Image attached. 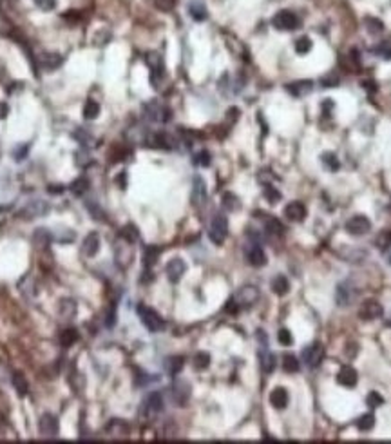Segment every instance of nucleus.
I'll list each match as a JSON object with an SVG mask.
<instances>
[{
  "label": "nucleus",
  "mask_w": 391,
  "mask_h": 444,
  "mask_svg": "<svg viewBox=\"0 0 391 444\" xmlns=\"http://www.w3.org/2000/svg\"><path fill=\"white\" fill-rule=\"evenodd\" d=\"M138 315H140V319H141V323L145 325L147 330H151V332H159V330H163L165 323H163V319H161V315H159L154 308H149V307H145V305H141V307H138Z\"/></svg>",
  "instance_id": "1"
},
{
  "label": "nucleus",
  "mask_w": 391,
  "mask_h": 444,
  "mask_svg": "<svg viewBox=\"0 0 391 444\" xmlns=\"http://www.w3.org/2000/svg\"><path fill=\"white\" fill-rule=\"evenodd\" d=\"M272 26L279 31H294L299 26V16L290 11V9H281L274 15L272 18Z\"/></svg>",
  "instance_id": "2"
},
{
  "label": "nucleus",
  "mask_w": 391,
  "mask_h": 444,
  "mask_svg": "<svg viewBox=\"0 0 391 444\" xmlns=\"http://www.w3.org/2000/svg\"><path fill=\"white\" fill-rule=\"evenodd\" d=\"M357 296H359V290L351 285L350 281H343V283H339V285H337L335 301L341 308L353 305L355 299H357Z\"/></svg>",
  "instance_id": "3"
},
{
  "label": "nucleus",
  "mask_w": 391,
  "mask_h": 444,
  "mask_svg": "<svg viewBox=\"0 0 391 444\" xmlns=\"http://www.w3.org/2000/svg\"><path fill=\"white\" fill-rule=\"evenodd\" d=\"M228 236V219L223 216V214H218L216 218L212 219L210 223V232H208V238L212 243L216 245H223L225 239Z\"/></svg>",
  "instance_id": "4"
},
{
  "label": "nucleus",
  "mask_w": 391,
  "mask_h": 444,
  "mask_svg": "<svg viewBox=\"0 0 391 444\" xmlns=\"http://www.w3.org/2000/svg\"><path fill=\"white\" fill-rule=\"evenodd\" d=\"M38 430H40V435L44 439H55L58 437L60 433V423H58V417L53 415V413H44L38 421Z\"/></svg>",
  "instance_id": "5"
},
{
  "label": "nucleus",
  "mask_w": 391,
  "mask_h": 444,
  "mask_svg": "<svg viewBox=\"0 0 391 444\" xmlns=\"http://www.w3.org/2000/svg\"><path fill=\"white\" fill-rule=\"evenodd\" d=\"M346 230L351 236H362L371 230V221L364 214H355L346 221Z\"/></svg>",
  "instance_id": "6"
},
{
  "label": "nucleus",
  "mask_w": 391,
  "mask_h": 444,
  "mask_svg": "<svg viewBox=\"0 0 391 444\" xmlns=\"http://www.w3.org/2000/svg\"><path fill=\"white\" fill-rule=\"evenodd\" d=\"M259 299V288L254 287V285H245L237 290V294L234 296V301L241 307H252L254 303H257Z\"/></svg>",
  "instance_id": "7"
},
{
  "label": "nucleus",
  "mask_w": 391,
  "mask_h": 444,
  "mask_svg": "<svg viewBox=\"0 0 391 444\" xmlns=\"http://www.w3.org/2000/svg\"><path fill=\"white\" fill-rule=\"evenodd\" d=\"M382 314H384L382 305L375 299H366L362 305H360V308H359V317H360L362 321H375V319H378Z\"/></svg>",
  "instance_id": "8"
},
{
  "label": "nucleus",
  "mask_w": 391,
  "mask_h": 444,
  "mask_svg": "<svg viewBox=\"0 0 391 444\" xmlns=\"http://www.w3.org/2000/svg\"><path fill=\"white\" fill-rule=\"evenodd\" d=\"M302 361L306 362V366H310V368H315V366H319V362L323 361L324 357V348L321 343H312V345H308L306 348L302 350Z\"/></svg>",
  "instance_id": "9"
},
{
  "label": "nucleus",
  "mask_w": 391,
  "mask_h": 444,
  "mask_svg": "<svg viewBox=\"0 0 391 444\" xmlns=\"http://www.w3.org/2000/svg\"><path fill=\"white\" fill-rule=\"evenodd\" d=\"M143 111L151 122H167L171 118V111L158 102H149L143 107Z\"/></svg>",
  "instance_id": "10"
},
{
  "label": "nucleus",
  "mask_w": 391,
  "mask_h": 444,
  "mask_svg": "<svg viewBox=\"0 0 391 444\" xmlns=\"http://www.w3.org/2000/svg\"><path fill=\"white\" fill-rule=\"evenodd\" d=\"M188 397H190V384L183 379H176L172 384V401L178 406H183L188 401Z\"/></svg>",
  "instance_id": "11"
},
{
  "label": "nucleus",
  "mask_w": 391,
  "mask_h": 444,
  "mask_svg": "<svg viewBox=\"0 0 391 444\" xmlns=\"http://www.w3.org/2000/svg\"><path fill=\"white\" fill-rule=\"evenodd\" d=\"M47 211H49V207L46 201H31V203H28V205L18 212V216H20L22 219H34V218L44 216V214H47Z\"/></svg>",
  "instance_id": "12"
},
{
  "label": "nucleus",
  "mask_w": 391,
  "mask_h": 444,
  "mask_svg": "<svg viewBox=\"0 0 391 444\" xmlns=\"http://www.w3.org/2000/svg\"><path fill=\"white\" fill-rule=\"evenodd\" d=\"M185 270H187V265L181 258H174V260H171L167 263V268H165L167 278H169V281H172V283H178V281L183 278Z\"/></svg>",
  "instance_id": "13"
},
{
  "label": "nucleus",
  "mask_w": 391,
  "mask_h": 444,
  "mask_svg": "<svg viewBox=\"0 0 391 444\" xmlns=\"http://www.w3.org/2000/svg\"><path fill=\"white\" fill-rule=\"evenodd\" d=\"M337 381H339V384L346 386V388H353L359 381V376L353 366H343L337 374Z\"/></svg>",
  "instance_id": "14"
},
{
  "label": "nucleus",
  "mask_w": 391,
  "mask_h": 444,
  "mask_svg": "<svg viewBox=\"0 0 391 444\" xmlns=\"http://www.w3.org/2000/svg\"><path fill=\"white\" fill-rule=\"evenodd\" d=\"M284 216L290 221L299 223V221H302V219L306 218V207L302 205L301 201H292V203H288V205L284 207Z\"/></svg>",
  "instance_id": "15"
},
{
  "label": "nucleus",
  "mask_w": 391,
  "mask_h": 444,
  "mask_svg": "<svg viewBox=\"0 0 391 444\" xmlns=\"http://www.w3.org/2000/svg\"><path fill=\"white\" fill-rule=\"evenodd\" d=\"M288 401H290L288 392L284 388H281V386H277V388H274L270 392V404L274 408H277V410H284L288 406Z\"/></svg>",
  "instance_id": "16"
},
{
  "label": "nucleus",
  "mask_w": 391,
  "mask_h": 444,
  "mask_svg": "<svg viewBox=\"0 0 391 444\" xmlns=\"http://www.w3.org/2000/svg\"><path fill=\"white\" fill-rule=\"evenodd\" d=\"M145 62H147V66H149L152 71V83H154L156 82V78L163 76V60H161V56H159L158 53H147Z\"/></svg>",
  "instance_id": "17"
},
{
  "label": "nucleus",
  "mask_w": 391,
  "mask_h": 444,
  "mask_svg": "<svg viewBox=\"0 0 391 444\" xmlns=\"http://www.w3.org/2000/svg\"><path fill=\"white\" fill-rule=\"evenodd\" d=\"M206 201V185L203 178L196 176L192 183V203L194 205H203Z\"/></svg>",
  "instance_id": "18"
},
{
  "label": "nucleus",
  "mask_w": 391,
  "mask_h": 444,
  "mask_svg": "<svg viewBox=\"0 0 391 444\" xmlns=\"http://www.w3.org/2000/svg\"><path fill=\"white\" fill-rule=\"evenodd\" d=\"M98 250H100V236L96 232H91L85 236L83 239V245H82V252L87 256V258H93L96 256Z\"/></svg>",
  "instance_id": "19"
},
{
  "label": "nucleus",
  "mask_w": 391,
  "mask_h": 444,
  "mask_svg": "<svg viewBox=\"0 0 391 444\" xmlns=\"http://www.w3.org/2000/svg\"><path fill=\"white\" fill-rule=\"evenodd\" d=\"M248 263L252 266H265L266 265V254L259 245H252L247 252Z\"/></svg>",
  "instance_id": "20"
},
{
  "label": "nucleus",
  "mask_w": 391,
  "mask_h": 444,
  "mask_svg": "<svg viewBox=\"0 0 391 444\" xmlns=\"http://www.w3.org/2000/svg\"><path fill=\"white\" fill-rule=\"evenodd\" d=\"M286 89H288V93H292L294 96H304V95H310V93H312L313 83L310 82V80H299V82L288 83Z\"/></svg>",
  "instance_id": "21"
},
{
  "label": "nucleus",
  "mask_w": 391,
  "mask_h": 444,
  "mask_svg": "<svg viewBox=\"0 0 391 444\" xmlns=\"http://www.w3.org/2000/svg\"><path fill=\"white\" fill-rule=\"evenodd\" d=\"M132 256H134V252H132V247H130V243L125 241L124 245L116 247V261L122 266L129 265L130 261H132Z\"/></svg>",
  "instance_id": "22"
},
{
  "label": "nucleus",
  "mask_w": 391,
  "mask_h": 444,
  "mask_svg": "<svg viewBox=\"0 0 391 444\" xmlns=\"http://www.w3.org/2000/svg\"><path fill=\"white\" fill-rule=\"evenodd\" d=\"M259 361H261V368L265 374H272L277 366V359H275L274 354H270L268 350H263L259 354Z\"/></svg>",
  "instance_id": "23"
},
{
  "label": "nucleus",
  "mask_w": 391,
  "mask_h": 444,
  "mask_svg": "<svg viewBox=\"0 0 391 444\" xmlns=\"http://www.w3.org/2000/svg\"><path fill=\"white\" fill-rule=\"evenodd\" d=\"M188 13H190V16H192L196 22H203V20H206V16H208V11H206L205 4L199 2V0H194L192 4L188 6Z\"/></svg>",
  "instance_id": "24"
},
{
  "label": "nucleus",
  "mask_w": 391,
  "mask_h": 444,
  "mask_svg": "<svg viewBox=\"0 0 391 444\" xmlns=\"http://www.w3.org/2000/svg\"><path fill=\"white\" fill-rule=\"evenodd\" d=\"M53 241V234L49 232L47 229H36L33 234V243L38 248H46Z\"/></svg>",
  "instance_id": "25"
},
{
  "label": "nucleus",
  "mask_w": 391,
  "mask_h": 444,
  "mask_svg": "<svg viewBox=\"0 0 391 444\" xmlns=\"http://www.w3.org/2000/svg\"><path fill=\"white\" fill-rule=\"evenodd\" d=\"M62 55H58V53H44V55L40 56V64L42 67L46 69H55L58 67V66H62Z\"/></svg>",
  "instance_id": "26"
},
{
  "label": "nucleus",
  "mask_w": 391,
  "mask_h": 444,
  "mask_svg": "<svg viewBox=\"0 0 391 444\" xmlns=\"http://www.w3.org/2000/svg\"><path fill=\"white\" fill-rule=\"evenodd\" d=\"M58 341H60V345H62L63 348H69V346H73L78 341V332H76L75 328H65L58 335Z\"/></svg>",
  "instance_id": "27"
},
{
  "label": "nucleus",
  "mask_w": 391,
  "mask_h": 444,
  "mask_svg": "<svg viewBox=\"0 0 391 444\" xmlns=\"http://www.w3.org/2000/svg\"><path fill=\"white\" fill-rule=\"evenodd\" d=\"M145 404H147V411H151V413H159V411L163 410V399H161V394H158V392L151 394Z\"/></svg>",
  "instance_id": "28"
},
{
  "label": "nucleus",
  "mask_w": 391,
  "mask_h": 444,
  "mask_svg": "<svg viewBox=\"0 0 391 444\" xmlns=\"http://www.w3.org/2000/svg\"><path fill=\"white\" fill-rule=\"evenodd\" d=\"M183 364H185V359L181 357V355H174V357H169L167 359V372L171 374V376H178L179 372L183 370Z\"/></svg>",
  "instance_id": "29"
},
{
  "label": "nucleus",
  "mask_w": 391,
  "mask_h": 444,
  "mask_svg": "<svg viewBox=\"0 0 391 444\" xmlns=\"http://www.w3.org/2000/svg\"><path fill=\"white\" fill-rule=\"evenodd\" d=\"M76 315V303L73 299L60 301V317L62 319H73Z\"/></svg>",
  "instance_id": "30"
},
{
  "label": "nucleus",
  "mask_w": 391,
  "mask_h": 444,
  "mask_svg": "<svg viewBox=\"0 0 391 444\" xmlns=\"http://www.w3.org/2000/svg\"><path fill=\"white\" fill-rule=\"evenodd\" d=\"M272 290L274 294L277 296H286L290 290V281L284 278V276H277L274 281H272Z\"/></svg>",
  "instance_id": "31"
},
{
  "label": "nucleus",
  "mask_w": 391,
  "mask_h": 444,
  "mask_svg": "<svg viewBox=\"0 0 391 444\" xmlns=\"http://www.w3.org/2000/svg\"><path fill=\"white\" fill-rule=\"evenodd\" d=\"M11 381H13V388H15V392H16L18 395H20V397L28 395L29 384H28V381H26V377L22 376V374H15Z\"/></svg>",
  "instance_id": "32"
},
{
  "label": "nucleus",
  "mask_w": 391,
  "mask_h": 444,
  "mask_svg": "<svg viewBox=\"0 0 391 444\" xmlns=\"http://www.w3.org/2000/svg\"><path fill=\"white\" fill-rule=\"evenodd\" d=\"M120 236H122V239L124 241H127V243H136L138 239H140V232H138V229L132 223H129V225H125L124 229H122V232H120Z\"/></svg>",
  "instance_id": "33"
},
{
  "label": "nucleus",
  "mask_w": 391,
  "mask_h": 444,
  "mask_svg": "<svg viewBox=\"0 0 391 444\" xmlns=\"http://www.w3.org/2000/svg\"><path fill=\"white\" fill-rule=\"evenodd\" d=\"M265 229H266L268 234H274V236H281L284 232V225L277 218H268L265 221Z\"/></svg>",
  "instance_id": "34"
},
{
  "label": "nucleus",
  "mask_w": 391,
  "mask_h": 444,
  "mask_svg": "<svg viewBox=\"0 0 391 444\" xmlns=\"http://www.w3.org/2000/svg\"><path fill=\"white\" fill-rule=\"evenodd\" d=\"M364 26L368 28V33L370 34H378L384 31V24L378 20V18H373V16H366L364 18Z\"/></svg>",
  "instance_id": "35"
},
{
  "label": "nucleus",
  "mask_w": 391,
  "mask_h": 444,
  "mask_svg": "<svg viewBox=\"0 0 391 444\" xmlns=\"http://www.w3.org/2000/svg\"><path fill=\"white\" fill-rule=\"evenodd\" d=\"M98 115H100V103L94 102V100H87L83 105V116L87 120H94V118H98Z\"/></svg>",
  "instance_id": "36"
},
{
  "label": "nucleus",
  "mask_w": 391,
  "mask_h": 444,
  "mask_svg": "<svg viewBox=\"0 0 391 444\" xmlns=\"http://www.w3.org/2000/svg\"><path fill=\"white\" fill-rule=\"evenodd\" d=\"M159 252H161V250H159L158 247H154V245H151V247H147V248H145L143 260H145V266H147V268H151V266L154 265L156 261H158Z\"/></svg>",
  "instance_id": "37"
},
{
  "label": "nucleus",
  "mask_w": 391,
  "mask_h": 444,
  "mask_svg": "<svg viewBox=\"0 0 391 444\" xmlns=\"http://www.w3.org/2000/svg\"><path fill=\"white\" fill-rule=\"evenodd\" d=\"M299 368H301V366H299V361L295 359L294 355L286 354L282 357V370H284L286 374H297Z\"/></svg>",
  "instance_id": "38"
},
{
  "label": "nucleus",
  "mask_w": 391,
  "mask_h": 444,
  "mask_svg": "<svg viewBox=\"0 0 391 444\" xmlns=\"http://www.w3.org/2000/svg\"><path fill=\"white\" fill-rule=\"evenodd\" d=\"M67 381H69V384L75 388V392H80V390L85 386V379H83V376L82 374H78L76 372V368L73 366V372L69 374V377H67Z\"/></svg>",
  "instance_id": "39"
},
{
  "label": "nucleus",
  "mask_w": 391,
  "mask_h": 444,
  "mask_svg": "<svg viewBox=\"0 0 391 444\" xmlns=\"http://www.w3.org/2000/svg\"><path fill=\"white\" fill-rule=\"evenodd\" d=\"M373 426H375V415L373 413H366V415L359 417L357 428L360 431H370L373 430Z\"/></svg>",
  "instance_id": "40"
},
{
  "label": "nucleus",
  "mask_w": 391,
  "mask_h": 444,
  "mask_svg": "<svg viewBox=\"0 0 391 444\" xmlns=\"http://www.w3.org/2000/svg\"><path fill=\"white\" fill-rule=\"evenodd\" d=\"M71 191L75 192L76 196H82L83 192H87V189H89V180L87 178H78V180H75L73 183H71V187H69Z\"/></svg>",
  "instance_id": "41"
},
{
  "label": "nucleus",
  "mask_w": 391,
  "mask_h": 444,
  "mask_svg": "<svg viewBox=\"0 0 391 444\" xmlns=\"http://www.w3.org/2000/svg\"><path fill=\"white\" fill-rule=\"evenodd\" d=\"M375 245H377L380 250H388L391 247V230H380L378 236L375 238Z\"/></svg>",
  "instance_id": "42"
},
{
  "label": "nucleus",
  "mask_w": 391,
  "mask_h": 444,
  "mask_svg": "<svg viewBox=\"0 0 391 444\" xmlns=\"http://www.w3.org/2000/svg\"><path fill=\"white\" fill-rule=\"evenodd\" d=\"M312 38H308V36H301V38H297L295 40V51L299 53V55H306V53H310L312 51Z\"/></svg>",
  "instance_id": "43"
},
{
  "label": "nucleus",
  "mask_w": 391,
  "mask_h": 444,
  "mask_svg": "<svg viewBox=\"0 0 391 444\" xmlns=\"http://www.w3.org/2000/svg\"><path fill=\"white\" fill-rule=\"evenodd\" d=\"M321 160H323V165L328 171L335 172L339 169V160H337V156L333 152H324L323 156H321Z\"/></svg>",
  "instance_id": "44"
},
{
  "label": "nucleus",
  "mask_w": 391,
  "mask_h": 444,
  "mask_svg": "<svg viewBox=\"0 0 391 444\" xmlns=\"http://www.w3.org/2000/svg\"><path fill=\"white\" fill-rule=\"evenodd\" d=\"M210 364V355L206 352H199V354L194 355V368L196 370H205L208 368Z\"/></svg>",
  "instance_id": "45"
},
{
  "label": "nucleus",
  "mask_w": 391,
  "mask_h": 444,
  "mask_svg": "<svg viewBox=\"0 0 391 444\" xmlns=\"http://www.w3.org/2000/svg\"><path fill=\"white\" fill-rule=\"evenodd\" d=\"M223 205H225V209H228V211H237L241 207L237 196H234L232 192H227V194L223 196Z\"/></svg>",
  "instance_id": "46"
},
{
  "label": "nucleus",
  "mask_w": 391,
  "mask_h": 444,
  "mask_svg": "<svg viewBox=\"0 0 391 444\" xmlns=\"http://www.w3.org/2000/svg\"><path fill=\"white\" fill-rule=\"evenodd\" d=\"M366 403H368L370 408H378V406H382V404H384V397L380 395L378 392H370L368 397H366Z\"/></svg>",
  "instance_id": "47"
},
{
  "label": "nucleus",
  "mask_w": 391,
  "mask_h": 444,
  "mask_svg": "<svg viewBox=\"0 0 391 444\" xmlns=\"http://www.w3.org/2000/svg\"><path fill=\"white\" fill-rule=\"evenodd\" d=\"M210 152L208 150H199L198 154L194 156V164L199 165V167H208L210 165Z\"/></svg>",
  "instance_id": "48"
},
{
  "label": "nucleus",
  "mask_w": 391,
  "mask_h": 444,
  "mask_svg": "<svg viewBox=\"0 0 391 444\" xmlns=\"http://www.w3.org/2000/svg\"><path fill=\"white\" fill-rule=\"evenodd\" d=\"M277 341L281 343L282 346H292V345H294V337H292V334H290V330L281 328V330H279V334H277Z\"/></svg>",
  "instance_id": "49"
},
{
  "label": "nucleus",
  "mask_w": 391,
  "mask_h": 444,
  "mask_svg": "<svg viewBox=\"0 0 391 444\" xmlns=\"http://www.w3.org/2000/svg\"><path fill=\"white\" fill-rule=\"evenodd\" d=\"M265 198H266L270 203H277V201L281 199V192L277 191V189H274V187H266V189H265Z\"/></svg>",
  "instance_id": "50"
},
{
  "label": "nucleus",
  "mask_w": 391,
  "mask_h": 444,
  "mask_svg": "<svg viewBox=\"0 0 391 444\" xmlns=\"http://www.w3.org/2000/svg\"><path fill=\"white\" fill-rule=\"evenodd\" d=\"M34 4L44 11H51V9H55L56 0H34Z\"/></svg>",
  "instance_id": "51"
},
{
  "label": "nucleus",
  "mask_w": 391,
  "mask_h": 444,
  "mask_svg": "<svg viewBox=\"0 0 391 444\" xmlns=\"http://www.w3.org/2000/svg\"><path fill=\"white\" fill-rule=\"evenodd\" d=\"M337 83H339V76L335 75H328L321 80V85H324V87H335Z\"/></svg>",
  "instance_id": "52"
},
{
  "label": "nucleus",
  "mask_w": 391,
  "mask_h": 444,
  "mask_svg": "<svg viewBox=\"0 0 391 444\" xmlns=\"http://www.w3.org/2000/svg\"><path fill=\"white\" fill-rule=\"evenodd\" d=\"M154 4H156V7L161 9V11H171L172 7H174V0H156Z\"/></svg>",
  "instance_id": "53"
},
{
  "label": "nucleus",
  "mask_w": 391,
  "mask_h": 444,
  "mask_svg": "<svg viewBox=\"0 0 391 444\" xmlns=\"http://www.w3.org/2000/svg\"><path fill=\"white\" fill-rule=\"evenodd\" d=\"M28 149H29V147H28V144H26V145H22L20 149H18L16 152H15V158H16V162H20L22 158H24L26 154H28Z\"/></svg>",
  "instance_id": "54"
},
{
  "label": "nucleus",
  "mask_w": 391,
  "mask_h": 444,
  "mask_svg": "<svg viewBox=\"0 0 391 444\" xmlns=\"http://www.w3.org/2000/svg\"><path fill=\"white\" fill-rule=\"evenodd\" d=\"M7 113H9V107L4 102H0V120H4L7 116Z\"/></svg>",
  "instance_id": "55"
},
{
  "label": "nucleus",
  "mask_w": 391,
  "mask_h": 444,
  "mask_svg": "<svg viewBox=\"0 0 391 444\" xmlns=\"http://www.w3.org/2000/svg\"><path fill=\"white\" fill-rule=\"evenodd\" d=\"M49 192L51 194H60V192H63V187L62 185H49Z\"/></svg>",
  "instance_id": "56"
},
{
  "label": "nucleus",
  "mask_w": 391,
  "mask_h": 444,
  "mask_svg": "<svg viewBox=\"0 0 391 444\" xmlns=\"http://www.w3.org/2000/svg\"><path fill=\"white\" fill-rule=\"evenodd\" d=\"M76 15H78L76 11H67V13H63V18H67V20H69V18H73V20H78L80 16H76Z\"/></svg>",
  "instance_id": "57"
}]
</instances>
